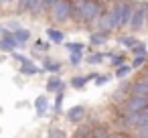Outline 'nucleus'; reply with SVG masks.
<instances>
[{
	"label": "nucleus",
	"instance_id": "1",
	"mask_svg": "<svg viewBox=\"0 0 148 138\" xmlns=\"http://www.w3.org/2000/svg\"><path fill=\"white\" fill-rule=\"evenodd\" d=\"M134 6L136 4L132 0H114L112 6L108 8V14H110V19L114 23V29H126L128 27Z\"/></svg>",
	"mask_w": 148,
	"mask_h": 138
},
{
	"label": "nucleus",
	"instance_id": "2",
	"mask_svg": "<svg viewBox=\"0 0 148 138\" xmlns=\"http://www.w3.org/2000/svg\"><path fill=\"white\" fill-rule=\"evenodd\" d=\"M103 12V4L101 0H83V8H81V23L91 25L99 19V14Z\"/></svg>",
	"mask_w": 148,
	"mask_h": 138
},
{
	"label": "nucleus",
	"instance_id": "3",
	"mask_svg": "<svg viewBox=\"0 0 148 138\" xmlns=\"http://www.w3.org/2000/svg\"><path fill=\"white\" fill-rule=\"evenodd\" d=\"M49 16L53 23H67L71 19V0H57L49 8Z\"/></svg>",
	"mask_w": 148,
	"mask_h": 138
},
{
	"label": "nucleus",
	"instance_id": "4",
	"mask_svg": "<svg viewBox=\"0 0 148 138\" xmlns=\"http://www.w3.org/2000/svg\"><path fill=\"white\" fill-rule=\"evenodd\" d=\"M148 108V95H128L122 104V114H136Z\"/></svg>",
	"mask_w": 148,
	"mask_h": 138
},
{
	"label": "nucleus",
	"instance_id": "5",
	"mask_svg": "<svg viewBox=\"0 0 148 138\" xmlns=\"http://www.w3.org/2000/svg\"><path fill=\"white\" fill-rule=\"evenodd\" d=\"M146 21H148V8H146V2H144V4H136L134 10H132L130 23H128V29L140 31V29H144Z\"/></svg>",
	"mask_w": 148,
	"mask_h": 138
},
{
	"label": "nucleus",
	"instance_id": "6",
	"mask_svg": "<svg viewBox=\"0 0 148 138\" xmlns=\"http://www.w3.org/2000/svg\"><path fill=\"white\" fill-rule=\"evenodd\" d=\"M18 47H23L16 39H14V35H12V31H0V51H4V53H12L14 49H18Z\"/></svg>",
	"mask_w": 148,
	"mask_h": 138
},
{
	"label": "nucleus",
	"instance_id": "7",
	"mask_svg": "<svg viewBox=\"0 0 148 138\" xmlns=\"http://www.w3.org/2000/svg\"><path fill=\"white\" fill-rule=\"evenodd\" d=\"M16 4H18V10L21 12H31L33 16H37L41 12V0H16Z\"/></svg>",
	"mask_w": 148,
	"mask_h": 138
},
{
	"label": "nucleus",
	"instance_id": "8",
	"mask_svg": "<svg viewBox=\"0 0 148 138\" xmlns=\"http://www.w3.org/2000/svg\"><path fill=\"white\" fill-rule=\"evenodd\" d=\"M63 89H65V81L59 77V73L51 75V77H49V81H47V91L57 93V91H63Z\"/></svg>",
	"mask_w": 148,
	"mask_h": 138
},
{
	"label": "nucleus",
	"instance_id": "9",
	"mask_svg": "<svg viewBox=\"0 0 148 138\" xmlns=\"http://www.w3.org/2000/svg\"><path fill=\"white\" fill-rule=\"evenodd\" d=\"M67 118H69V122H73V124L81 122V120L85 118V108H83V106H73V108H69Z\"/></svg>",
	"mask_w": 148,
	"mask_h": 138
},
{
	"label": "nucleus",
	"instance_id": "10",
	"mask_svg": "<svg viewBox=\"0 0 148 138\" xmlns=\"http://www.w3.org/2000/svg\"><path fill=\"white\" fill-rule=\"evenodd\" d=\"M130 93L132 95H148V83L144 79H136L134 83H130Z\"/></svg>",
	"mask_w": 148,
	"mask_h": 138
},
{
	"label": "nucleus",
	"instance_id": "11",
	"mask_svg": "<svg viewBox=\"0 0 148 138\" xmlns=\"http://www.w3.org/2000/svg\"><path fill=\"white\" fill-rule=\"evenodd\" d=\"M93 77H95V73H89L87 77H85V75H77V77H73V79H71V87L81 89V87H85L89 81H93Z\"/></svg>",
	"mask_w": 148,
	"mask_h": 138
},
{
	"label": "nucleus",
	"instance_id": "12",
	"mask_svg": "<svg viewBox=\"0 0 148 138\" xmlns=\"http://www.w3.org/2000/svg\"><path fill=\"white\" fill-rule=\"evenodd\" d=\"M12 35H14V39L25 47L27 43H29V39H31V31L29 29H23V27H18L16 31H12Z\"/></svg>",
	"mask_w": 148,
	"mask_h": 138
},
{
	"label": "nucleus",
	"instance_id": "13",
	"mask_svg": "<svg viewBox=\"0 0 148 138\" xmlns=\"http://www.w3.org/2000/svg\"><path fill=\"white\" fill-rule=\"evenodd\" d=\"M35 108H37V114H39V116H45V112H47V108H49L47 95H39V97L35 100Z\"/></svg>",
	"mask_w": 148,
	"mask_h": 138
},
{
	"label": "nucleus",
	"instance_id": "14",
	"mask_svg": "<svg viewBox=\"0 0 148 138\" xmlns=\"http://www.w3.org/2000/svg\"><path fill=\"white\" fill-rule=\"evenodd\" d=\"M41 71H43V69L37 67V65H33L31 61L21 65V75H37V73H41Z\"/></svg>",
	"mask_w": 148,
	"mask_h": 138
},
{
	"label": "nucleus",
	"instance_id": "15",
	"mask_svg": "<svg viewBox=\"0 0 148 138\" xmlns=\"http://www.w3.org/2000/svg\"><path fill=\"white\" fill-rule=\"evenodd\" d=\"M47 37H49L53 43H63V41H65V33L59 31V29H47Z\"/></svg>",
	"mask_w": 148,
	"mask_h": 138
},
{
	"label": "nucleus",
	"instance_id": "16",
	"mask_svg": "<svg viewBox=\"0 0 148 138\" xmlns=\"http://www.w3.org/2000/svg\"><path fill=\"white\" fill-rule=\"evenodd\" d=\"M108 41V33H101V31H95L89 35V43L91 45H103Z\"/></svg>",
	"mask_w": 148,
	"mask_h": 138
},
{
	"label": "nucleus",
	"instance_id": "17",
	"mask_svg": "<svg viewBox=\"0 0 148 138\" xmlns=\"http://www.w3.org/2000/svg\"><path fill=\"white\" fill-rule=\"evenodd\" d=\"M59 69H61V65L57 63V61H51V59H45L43 61V71H49V73H59Z\"/></svg>",
	"mask_w": 148,
	"mask_h": 138
},
{
	"label": "nucleus",
	"instance_id": "18",
	"mask_svg": "<svg viewBox=\"0 0 148 138\" xmlns=\"http://www.w3.org/2000/svg\"><path fill=\"white\" fill-rule=\"evenodd\" d=\"M63 97H65V93L63 91H57L55 93V102H53V114H61V110H63Z\"/></svg>",
	"mask_w": 148,
	"mask_h": 138
},
{
	"label": "nucleus",
	"instance_id": "19",
	"mask_svg": "<svg viewBox=\"0 0 148 138\" xmlns=\"http://www.w3.org/2000/svg\"><path fill=\"white\" fill-rule=\"evenodd\" d=\"M118 43H122L126 49H132L138 41H136V37H132V35H122V37H118Z\"/></svg>",
	"mask_w": 148,
	"mask_h": 138
},
{
	"label": "nucleus",
	"instance_id": "20",
	"mask_svg": "<svg viewBox=\"0 0 148 138\" xmlns=\"http://www.w3.org/2000/svg\"><path fill=\"white\" fill-rule=\"evenodd\" d=\"M106 57H110V53H93V55H89L85 61H87L89 65H99Z\"/></svg>",
	"mask_w": 148,
	"mask_h": 138
},
{
	"label": "nucleus",
	"instance_id": "21",
	"mask_svg": "<svg viewBox=\"0 0 148 138\" xmlns=\"http://www.w3.org/2000/svg\"><path fill=\"white\" fill-rule=\"evenodd\" d=\"M146 61H148V53H144V55H134V59H132L130 67H132V69H140Z\"/></svg>",
	"mask_w": 148,
	"mask_h": 138
},
{
	"label": "nucleus",
	"instance_id": "22",
	"mask_svg": "<svg viewBox=\"0 0 148 138\" xmlns=\"http://www.w3.org/2000/svg\"><path fill=\"white\" fill-rule=\"evenodd\" d=\"M63 45L69 53H83L85 51V43H63Z\"/></svg>",
	"mask_w": 148,
	"mask_h": 138
},
{
	"label": "nucleus",
	"instance_id": "23",
	"mask_svg": "<svg viewBox=\"0 0 148 138\" xmlns=\"http://www.w3.org/2000/svg\"><path fill=\"white\" fill-rule=\"evenodd\" d=\"M110 63H112L114 67H120V65L126 63V57H124L122 53H110Z\"/></svg>",
	"mask_w": 148,
	"mask_h": 138
},
{
	"label": "nucleus",
	"instance_id": "24",
	"mask_svg": "<svg viewBox=\"0 0 148 138\" xmlns=\"http://www.w3.org/2000/svg\"><path fill=\"white\" fill-rule=\"evenodd\" d=\"M83 59V53H69V65L71 67H79Z\"/></svg>",
	"mask_w": 148,
	"mask_h": 138
},
{
	"label": "nucleus",
	"instance_id": "25",
	"mask_svg": "<svg viewBox=\"0 0 148 138\" xmlns=\"http://www.w3.org/2000/svg\"><path fill=\"white\" fill-rule=\"evenodd\" d=\"M130 71H132V67L124 63V65H120V67H116V77H118V79H124V77H126V75L130 73Z\"/></svg>",
	"mask_w": 148,
	"mask_h": 138
},
{
	"label": "nucleus",
	"instance_id": "26",
	"mask_svg": "<svg viewBox=\"0 0 148 138\" xmlns=\"http://www.w3.org/2000/svg\"><path fill=\"white\" fill-rule=\"evenodd\" d=\"M128 89H130V83H122V85L116 89V93H114V100H122L126 93H130Z\"/></svg>",
	"mask_w": 148,
	"mask_h": 138
},
{
	"label": "nucleus",
	"instance_id": "27",
	"mask_svg": "<svg viewBox=\"0 0 148 138\" xmlns=\"http://www.w3.org/2000/svg\"><path fill=\"white\" fill-rule=\"evenodd\" d=\"M130 51H132V55H144V53H146V45H144L142 41H138Z\"/></svg>",
	"mask_w": 148,
	"mask_h": 138
},
{
	"label": "nucleus",
	"instance_id": "28",
	"mask_svg": "<svg viewBox=\"0 0 148 138\" xmlns=\"http://www.w3.org/2000/svg\"><path fill=\"white\" fill-rule=\"evenodd\" d=\"M110 81V75H99V73H95V77H93V83L99 87V85H106Z\"/></svg>",
	"mask_w": 148,
	"mask_h": 138
},
{
	"label": "nucleus",
	"instance_id": "29",
	"mask_svg": "<svg viewBox=\"0 0 148 138\" xmlns=\"http://www.w3.org/2000/svg\"><path fill=\"white\" fill-rule=\"evenodd\" d=\"M33 49H35V53H37V51H47V49H49V43H45L43 39H37V43H35Z\"/></svg>",
	"mask_w": 148,
	"mask_h": 138
},
{
	"label": "nucleus",
	"instance_id": "30",
	"mask_svg": "<svg viewBox=\"0 0 148 138\" xmlns=\"http://www.w3.org/2000/svg\"><path fill=\"white\" fill-rule=\"evenodd\" d=\"M12 57H14V59H16V61H18L21 65H23V63H29V61H31V59H29L27 55H21V53H14V51H12Z\"/></svg>",
	"mask_w": 148,
	"mask_h": 138
},
{
	"label": "nucleus",
	"instance_id": "31",
	"mask_svg": "<svg viewBox=\"0 0 148 138\" xmlns=\"http://www.w3.org/2000/svg\"><path fill=\"white\" fill-rule=\"evenodd\" d=\"M55 2H57V0H41V6H43V8H51Z\"/></svg>",
	"mask_w": 148,
	"mask_h": 138
},
{
	"label": "nucleus",
	"instance_id": "32",
	"mask_svg": "<svg viewBox=\"0 0 148 138\" xmlns=\"http://www.w3.org/2000/svg\"><path fill=\"white\" fill-rule=\"evenodd\" d=\"M51 138H65V134L61 130H51Z\"/></svg>",
	"mask_w": 148,
	"mask_h": 138
},
{
	"label": "nucleus",
	"instance_id": "33",
	"mask_svg": "<svg viewBox=\"0 0 148 138\" xmlns=\"http://www.w3.org/2000/svg\"><path fill=\"white\" fill-rule=\"evenodd\" d=\"M140 79H144V81H146V83H148V71H144V73H142V77H140Z\"/></svg>",
	"mask_w": 148,
	"mask_h": 138
},
{
	"label": "nucleus",
	"instance_id": "34",
	"mask_svg": "<svg viewBox=\"0 0 148 138\" xmlns=\"http://www.w3.org/2000/svg\"><path fill=\"white\" fill-rule=\"evenodd\" d=\"M106 138H124V136H120V134H108Z\"/></svg>",
	"mask_w": 148,
	"mask_h": 138
},
{
	"label": "nucleus",
	"instance_id": "35",
	"mask_svg": "<svg viewBox=\"0 0 148 138\" xmlns=\"http://www.w3.org/2000/svg\"><path fill=\"white\" fill-rule=\"evenodd\" d=\"M8 2H16V0H2V4H8Z\"/></svg>",
	"mask_w": 148,
	"mask_h": 138
},
{
	"label": "nucleus",
	"instance_id": "36",
	"mask_svg": "<svg viewBox=\"0 0 148 138\" xmlns=\"http://www.w3.org/2000/svg\"><path fill=\"white\" fill-rule=\"evenodd\" d=\"M0 6H2V0H0Z\"/></svg>",
	"mask_w": 148,
	"mask_h": 138
},
{
	"label": "nucleus",
	"instance_id": "37",
	"mask_svg": "<svg viewBox=\"0 0 148 138\" xmlns=\"http://www.w3.org/2000/svg\"><path fill=\"white\" fill-rule=\"evenodd\" d=\"M0 31H2V25H0Z\"/></svg>",
	"mask_w": 148,
	"mask_h": 138
},
{
	"label": "nucleus",
	"instance_id": "38",
	"mask_svg": "<svg viewBox=\"0 0 148 138\" xmlns=\"http://www.w3.org/2000/svg\"><path fill=\"white\" fill-rule=\"evenodd\" d=\"M146 8H148V2H146Z\"/></svg>",
	"mask_w": 148,
	"mask_h": 138
}]
</instances>
